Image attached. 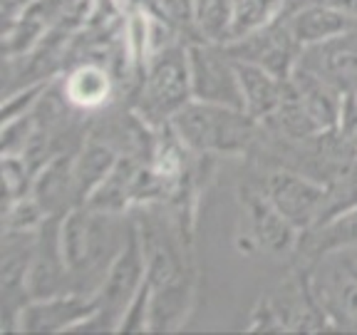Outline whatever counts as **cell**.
Masks as SVG:
<instances>
[{"mask_svg":"<svg viewBox=\"0 0 357 335\" xmlns=\"http://www.w3.org/2000/svg\"><path fill=\"white\" fill-rule=\"evenodd\" d=\"M122 151L105 134L95 132L79 144L75 154V184H77V207L87 204L95 189L107 179V174L119 162Z\"/></svg>","mask_w":357,"mask_h":335,"instance_id":"obj_17","label":"cell"},{"mask_svg":"<svg viewBox=\"0 0 357 335\" xmlns=\"http://www.w3.org/2000/svg\"><path fill=\"white\" fill-rule=\"evenodd\" d=\"M169 124L186 149L196 154H238L256 142L261 122L241 107L191 100L169 119Z\"/></svg>","mask_w":357,"mask_h":335,"instance_id":"obj_3","label":"cell"},{"mask_svg":"<svg viewBox=\"0 0 357 335\" xmlns=\"http://www.w3.org/2000/svg\"><path fill=\"white\" fill-rule=\"evenodd\" d=\"M137 223L146 253V283L151 293L149 330H174L189 311L194 288L181 231L174 229L172 221H164L162 214H144V221Z\"/></svg>","mask_w":357,"mask_h":335,"instance_id":"obj_2","label":"cell"},{"mask_svg":"<svg viewBox=\"0 0 357 335\" xmlns=\"http://www.w3.org/2000/svg\"><path fill=\"white\" fill-rule=\"evenodd\" d=\"M186 52H189V77L194 100L243 110L238 70H236V60L226 50V45L191 40L186 43Z\"/></svg>","mask_w":357,"mask_h":335,"instance_id":"obj_6","label":"cell"},{"mask_svg":"<svg viewBox=\"0 0 357 335\" xmlns=\"http://www.w3.org/2000/svg\"><path fill=\"white\" fill-rule=\"evenodd\" d=\"M28 293L33 298H52L73 293L65 251H62V216H47L35 234V251L28 274Z\"/></svg>","mask_w":357,"mask_h":335,"instance_id":"obj_8","label":"cell"},{"mask_svg":"<svg viewBox=\"0 0 357 335\" xmlns=\"http://www.w3.org/2000/svg\"><path fill=\"white\" fill-rule=\"evenodd\" d=\"M67 102L77 110H95L102 107L112 95V80L102 65H79L67 82L62 84Z\"/></svg>","mask_w":357,"mask_h":335,"instance_id":"obj_21","label":"cell"},{"mask_svg":"<svg viewBox=\"0 0 357 335\" xmlns=\"http://www.w3.org/2000/svg\"><path fill=\"white\" fill-rule=\"evenodd\" d=\"M315 3H325V0H285V3H283V13H280V17H288V15H293V13H296V10H301V8L315 6Z\"/></svg>","mask_w":357,"mask_h":335,"instance_id":"obj_28","label":"cell"},{"mask_svg":"<svg viewBox=\"0 0 357 335\" xmlns=\"http://www.w3.org/2000/svg\"><path fill=\"white\" fill-rule=\"evenodd\" d=\"M347 142L352 144V149L357 151V89L345 95V102H342V117H340V127Z\"/></svg>","mask_w":357,"mask_h":335,"instance_id":"obj_27","label":"cell"},{"mask_svg":"<svg viewBox=\"0 0 357 335\" xmlns=\"http://www.w3.org/2000/svg\"><path fill=\"white\" fill-rule=\"evenodd\" d=\"M234 6L231 0H196V33L208 43H229Z\"/></svg>","mask_w":357,"mask_h":335,"instance_id":"obj_23","label":"cell"},{"mask_svg":"<svg viewBox=\"0 0 357 335\" xmlns=\"http://www.w3.org/2000/svg\"><path fill=\"white\" fill-rule=\"evenodd\" d=\"M38 231H3V330H17V318L30 301L28 274Z\"/></svg>","mask_w":357,"mask_h":335,"instance_id":"obj_9","label":"cell"},{"mask_svg":"<svg viewBox=\"0 0 357 335\" xmlns=\"http://www.w3.org/2000/svg\"><path fill=\"white\" fill-rule=\"evenodd\" d=\"M35 172L22 154H3V189H6V207L33 191Z\"/></svg>","mask_w":357,"mask_h":335,"instance_id":"obj_24","label":"cell"},{"mask_svg":"<svg viewBox=\"0 0 357 335\" xmlns=\"http://www.w3.org/2000/svg\"><path fill=\"white\" fill-rule=\"evenodd\" d=\"M298 65L318 75L337 92L350 95L357 89V25L325 43L303 47Z\"/></svg>","mask_w":357,"mask_h":335,"instance_id":"obj_11","label":"cell"},{"mask_svg":"<svg viewBox=\"0 0 357 335\" xmlns=\"http://www.w3.org/2000/svg\"><path fill=\"white\" fill-rule=\"evenodd\" d=\"M312 263L315 266L307 274V281L328 318L333 320L335 328L357 330V281L333 253Z\"/></svg>","mask_w":357,"mask_h":335,"instance_id":"obj_10","label":"cell"},{"mask_svg":"<svg viewBox=\"0 0 357 335\" xmlns=\"http://www.w3.org/2000/svg\"><path fill=\"white\" fill-rule=\"evenodd\" d=\"M288 82L298 95V100L303 102V107L307 110V114L312 117V122L318 124L320 132H330V129L340 127L342 102H345L342 92H337L333 84H328L325 80H320L318 75H312L310 70L301 65H296Z\"/></svg>","mask_w":357,"mask_h":335,"instance_id":"obj_15","label":"cell"},{"mask_svg":"<svg viewBox=\"0 0 357 335\" xmlns=\"http://www.w3.org/2000/svg\"><path fill=\"white\" fill-rule=\"evenodd\" d=\"M132 218L124 214H109L87 204L75 207L62 216V251L73 293L97 296L129 239Z\"/></svg>","mask_w":357,"mask_h":335,"instance_id":"obj_1","label":"cell"},{"mask_svg":"<svg viewBox=\"0 0 357 335\" xmlns=\"http://www.w3.org/2000/svg\"><path fill=\"white\" fill-rule=\"evenodd\" d=\"M350 207H357V154L347 169L330 184V204H328V216L337 211H345ZM325 216V218H328Z\"/></svg>","mask_w":357,"mask_h":335,"instance_id":"obj_26","label":"cell"},{"mask_svg":"<svg viewBox=\"0 0 357 335\" xmlns=\"http://www.w3.org/2000/svg\"><path fill=\"white\" fill-rule=\"evenodd\" d=\"M79 149V147H77ZM77 149L60 151L38 169L30 194L38 199L47 216H65L77 207V184H75V154Z\"/></svg>","mask_w":357,"mask_h":335,"instance_id":"obj_14","label":"cell"},{"mask_svg":"<svg viewBox=\"0 0 357 335\" xmlns=\"http://www.w3.org/2000/svg\"><path fill=\"white\" fill-rule=\"evenodd\" d=\"M194 100L189 77L186 43H172L151 52L142 73V87L137 97V112L144 122H169L186 102Z\"/></svg>","mask_w":357,"mask_h":335,"instance_id":"obj_4","label":"cell"},{"mask_svg":"<svg viewBox=\"0 0 357 335\" xmlns=\"http://www.w3.org/2000/svg\"><path fill=\"white\" fill-rule=\"evenodd\" d=\"M285 0H231L234 22H231V40L243 38L253 30L273 22L283 13ZM229 40V43H231Z\"/></svg>","mask_w":357,"mask_h":335,"instance_id":"obj_22","label":"cell"},{"mask_svg":"<svg viewBox=\"0 0 357 335\" xmlns=\"http://www.w3.org/2000/svg\"><path fill=\"white\" fill-rule=\"evenodd\" d=\"M142 159L132 154H122L107 179L87 199V207L100 209L109 214H124L129 204H137V174H139Z\"/></svg>","mask_w":357,"mask_h":335,"instance_id":"obj_20","label":"cell"},{"mask_svg":"<svg viewBox=\"0 0 357 335\" xmlns=\"http://www.w3.org/2000/svg\"><path fill=\"white\" fill-rule=\"evenodd\" d=\"M350 248H357V207L323 218L318 226L303 231L298 239V251L310 263L330 253L350 251Z\"/></svg>","mask_w":357,"mask_h":335,"instance_id":"obj_16","label":"cell"},{"mask_svg":"<svg viewBox=\"0 0 357 335\" xmlns=\"http://www.w3.org/2000/svg\"><path fill=\"white\" fill-rule=\"evenodd\" d=\"M261 189L301 234L318 226L328 216L330 186L296 169L280 167L268 172L261 181Z\"/></svg>","mask_w":357,"mask_h":335,"instance_id":"obj_5","label":"cell"},{"mask_svg":"<svg viewBox=\"0 0 357 335\" xmlns=\"http://www.w3.org/2000/svg\"><path fill=\"white\" fill-rule=\"evenodd\" d=\"M236 70H238V84L243 95V110L258 122H266L283 102L288 92V80H280L278 75L251 62L236 60Z\"/></svg>","mask_w":357,"mask_h":335,"instance_id":"obj_18","label":"cell"},{"mask_svg":"<svg viewBox=\"0 0 357 335\" xmlns=\"http://www.w3.org/2000/svg\"><path fill=\"white\" fill-rule=\"evenodd\" d=\"M223 45H226V50L231 52L234 60L258 65L268 73L278 75L280 80H288L293 75L303 52L301 43L293 38L288 22L283 17Z\"/></svg>","mask_w":357,"mask_h":335,"instance_id":"obj_7","label":"cell"},{"mask_svg":"<svg viewBox=\"0 0 357 335\" xmlns=\"http://www.w3.org/2000/svg\"><path fill=\"white\" fill-rule=\"evenodd\" d=\"M97 311V296L87 293H62L52 298H33L25 303L17 318L22 333H62L75 330Z\"/></svg>","mask_w":357,"mask_h":335,"instance_id":"obj_12","label":"cell"},{"mask_svg":"<svg viewBox=\"0 0 357 335\" xmlns=\"http://www.w3.org/2000/svg\"><path fill=\"white\" fill-rule=\"evenodd\" d=\"M45 218L47 214L33 194L22 196L6 207V229L10 231H38Z\"/></svg>","mask_w":357,"mask_h":335,"instance_id":"obj_25","label":"cell"},{"mask_svg":"<svg viewBox=\"0 0 357 335\" xmlns=\"http://www.w3.org/2000/svg\"><path fill=\"white\" fill-rule=\"evenodd\" d=\"M241 201H243V211L248 216V226H251V236L256 246L271 253H285L290 248H298L301 231L271 204V199L261 186L243 184Z\"/></svg>","mask_w":357,"mask_h":335,"instance_id":"obj_13","label":"cell"},{"mask_svg":"<svg viewBox=\"0 0 357 335\" xmlns=\"http://www.w3.org/2000/svg\"><path fill=\"white\" fill-rule=\"evenodd\" d=\"M288 22L293 38L301 43V47L307 45H318L325 43L330 38H337V35L347 33L350 28H355L357 20H352L350 15L335 8L333 3H315V6H307L296 10L293 15L283 17Z\"/></svg>","mask_w":357,"mask_h":335,"instance_id":"obj_19","label":"cell"},{"mask_svg":"<svg viewBox=\"0 0 357 335\" xmlns=\"http://www.w3.org/2000/svg\"><path fill=\"white\" fill-rule=\"evenodd\" d=\"M328 3H333L335 8H340L352 20H357V0H328Z\"/></svg>","mask_w":357,"mask_h":335,"instance_id":"obj_29","label":"cell"}]
</instances>
